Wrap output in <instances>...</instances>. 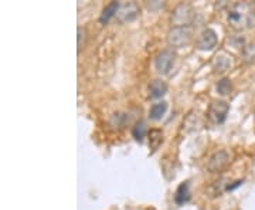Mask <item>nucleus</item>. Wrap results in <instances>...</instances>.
Wrapping results in <instances>:
<instances>
[{
  "label": "nucleus",
  "mask_w": 255,
  "mask_h": 210,
  "mask_svg": "<svg viewBox=\"0 0 255 210\" xmlns=\"http://www.w3.org/2000/svg\"><path fill=\"white\" fill-rule=\"evenodd\" d=\"M243 57L246 63H253L255 61V43L246 44L243 48Z\"/></svg>",
  "instance_id": "dca6fc26"
},
{
  "label": "nucleus",
  "mask_w": 255,
  "mask_h": 210,
  "mask_svg": "<svg viewBox=\"0 0 255 210\" xmlns=\"http://www.w3.org/2000/svg\"><path fill=\"white\" fill-rule=\"evenodd\" d=\"M191 193H190V183L189 182H183L177 189H176V193H174V202L177 205H184L187 202L190 201Z\"/></svg>",
  "instance_id": "9b49d317"
},
{
  "label": "nucleus",
  "mask_w": 255,
  "mask_h": 210,
  "mask_svg": "<svg viewBox=\"0 0 255 210\" xmlns=\"http://www.w3.org/2000/svg\"><path fill=\"white\" fill-rule=\"evenodd\" d=\"M193 38V28L191 26L186 27H172L167 33V44L173 48L186 47Z\"/></svg>",
  "instance_id": "f03ea898"
},
{
  "label": "nucleus",
  "mask_w": 255,
  "mask_h": 210,
  "mask_svg": "<svg viewBox=\"0 0 255 210\" xmlns=\"http://www.w3.org/2000/svg\"><path fill=\"white\" fill-rule=\"evenodd\" d=\"M196 18V11L190 4H179L172 13V24L173 27H186L190 26Z\"/></svg>",
  "instance_id": "7ed1b4c3"
},
{
  "label": "nucleus",
  "mask_w": 255,
  "mask_h": 210,
  "mask_svg": "<svg viewBox=\"0 0 255 210\" xmlns=\"http://www.w3.org/2000/svg\"><path fill=\"white\" fill-rule=\"evenodd\" d=\"M217 43H219L217 33L213 28H204L200 33L199 38H197L196 46L201 51H210V50H213L214 47L217 46Z\"/></svg>",
  "instance_id": "0eeeda50"
},
{
  "label": "nucleus",
  "mask_w": 255,
  "mask_h": 210,
  "mask_svg": "<svg viewBox=\"0 0 255 210\" xmlns=\"http://www.w3.org/2000/svg\"><path fill=\"white\" fill-rule=\"evenodd\" d=\"M228 162H230V156H228L227 152L226 151H219V152H216L214 155L210 158L207 168H209L210 172L219 174L223 169H226Z\"/></svg>",
  "instance_id": "1a4fd4ad"
},
{
  "label": "nucleus",
  "mask_w": 255,
  "mask_h": 210,
  "mask_svg": "<svg viewBox=\"0 0 255 210\" xmlns=\"http://www.w3.org/2000/svg\"><path fill=\"white\" fill-rule=\"evenodd\" d=\"M118 9H119V1H112V3H110L108 6H105V9L102 10V13H101V16H100L101 24H108L111 18L117 16V11H118Z\"/></svg>",
  "instance_id": "ddd939ff"
},
{
  "label": "nucleus",
  "mask_w": 255,
  "mask_h": 210,
  "mask_svg": "<svg viewBox=\"0 0 255 210\" xmlns=\"http://www.w3.org/2000/svg\"><path fill=\"white\" fill-rule=\"evenodd\" d=\"M243 182H244V181H237V182H234L233 185H228L227 188H226V191H234L236 188L241 186V185H243Z\"/></svg>",
  "instance_id": "aec40b11"
},
{
  "label": "nucleus",
  "mask_w": 255,
  "mask_h": 210,
  "mask_svg": "<svg viewBox=\"0 0 255 210\" xmlns=\"http://www.w3.org/2000/svg\"><path fill=\"white\" fill-rule=\"evenodd\" d=\"M167 91V85L162 80H153L149 84V95L152 98H162Z\"/></svg>",
  "instance_id": "f8f14e48"
},
{
  "label": "nucleus",
  "mask_w": 255,
  "mask_h": 210,
  "mask_svg": "<svg viewBox=\"0 0 255 210\" xmlns=\"http://www.w3.org/2000/svg\"><path fill=\"white\" fill-rule=\"evenodd\" d=\"M231 90H233V84H231V81L228 78H221L217 82V91L221 95H227V94L231 92Z\"/></svg>",
  "instance_id": "f3484780"
},
{
  "label": "nucleus",
  "mask_w": 255,
  "mask_h": 210,
  "mask_svg": "<svg viewBox=\"0 0 255 210\" xmlns=\"http://www.w3.org/2000/svg\"><path fill=\"white\" fill-rule=\"evenodd\" d=\"M137 14H139V6L135 1H122L119 3V9L115 17L119 23H127L135 20Z\"/></svg>",
  "instance_id": "423d86ee"
},
{
  "label": "nucleus",
  "mask_w": 255,
  "mask_h": 210,
  "mask_svg": "<svg viewBox=\"0 0 255 210\" xmlns=\"http://www.w3.org/2000/svg\"><path fill=\"white\" fill-rule=\"evenodd\" d=\"M167 111V102H156L150 107V111H149V118L152 121H159V119L163 118V115Z\"/></svg>",
  "instance_id": "4468645a"
},
{
  "label": "nucleus",
  "mask_w": 255,
  "mask_h": 210,
  "mask_svg": "<svg viewBox=\"0 0 255 210\" xmlns=\"http://www.w3.org/2000/svg\"><path fill=\"white\" fill-rule=\"evenodd\" d=\"M127 122V115L125 114H114L112 118H111V125L115 127V128H122Z\"/></svg>",
  "instance_id": "a211bd4d"
},
{
  "label": "nucleus",
  "mask_w": 255,
  "mask_h": 210,
  "mask_svg": "<svg viewBox=\"0 0 255 210\" xmlns=\"http://www.w3.org/2000/svg\"><path fill=\"white\" fill-rule=\"evenodd\" d=\"M147 134V129H146V124L143 121H139L135 124V127L132 128V137L136 139L137 142H142L143 138L146 137Z\"/></svg>",
  "instance_id": "2eb2a0df"
},
{
  "label": "nucleus",
  "mask_w": 255,
  "mask_h": 210,
  "mask_svg": "<svg viewBox=\"0 0 255 210\" xmlns=\"http://www.w3.org/2000/svg\"><path fill=\"white\" fill-rule=\"evenodd\" d=\"M227 21L234 30H247L255 26V9L250 3H234L227 13Z\"/></svg>",
  "instance_id": "f257e3e1"
},
{
  "label": "nucleus",
  "mask_w": 255,
  "mask_h": 210,
  "mask_svg": "<svg viewBox=\"0 0 255 210\" xmlns=\"http://www.w3.org/2000/svg\"><path fill=\"white\" fill-rule=\"evenodd\" d=\"M228 111H230V105L226 101H213L207 111V117L214 125H220L227 119Z\"/></svg>",
  "instance_id": "20e7f679"
},
{
  "label": "nucleus",
  "mask_w": 255,
  "mask_h": 210,
  "mask_svg": "<svg viewBox=\"0 0 255 210\" xmlns=\"http://www.w3.org/2000/svg\"><path fill=\"white\" fill-rule=\"evenodd\" d=\"M77 34H78V51L81 50L82 47L85 46V40H87V31H85V28L78 27L77 28Z\"/></svg>",
  "instance_id": "6ab92c4d"
},
{
  "label": "nucleus",
  "mask_w": 255,
  "mask_h": 210,
  "mask_svg": "<svg viewBox=\"0 0 255 210\" xmlns=\"http://www.w3.org/2000/svg\"><path fill=\"white\" fill-rule=\"evenodd\" d=\"M147 138H149V148H150V154H155L159 149V146L163 142V131L162 129L153 128L147 132Z\"/></svg>",
  "instance_id": "9d476101"
},
{
  "label": "nucleus",
  "mask_w": 255,
  "mask_h": 210,
  "mask_svg": "<svg viewBox=\"0 0 255 210\" xmlns=\"http://www.w3.org/2000/svg\"><path fill=\"white\" fill-rule=\"evenodd\" d=\"M174 60H176V54L173 50L166 48L163 51H160L155 58L156 71L159 74H169L174 64Z\"/></svg>",
  "instance_id": "39448f33"
},
{
  "label": "nucleus",
  "mask_w": 255,
  "mask_h": 210,
  "mask_svg": "<svg viewBox=\"0 0 255 210\" xmlns=\"http://www.w3.org/2000/svg\"><path fill=\"white\" fill-rule=\"evenodd\" d=\"M231 65H233V58L226 51H220L211 60V67H213L214 73H226L231 68Z\"/></svg>",
  "instance_id": "6e6552de"
}]
</instances>
